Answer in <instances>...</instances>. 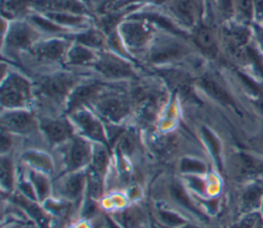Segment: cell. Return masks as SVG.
Segmentation results:
<instances>
[{"label": "cell", "mask_w": 263, "mask_h": 228, "mask_svg": "<svg viewBox=\"0 0 263 228\" xmlns=\"http://www.w3.org/2000/svg\"><path fill=\"white\" fill-rule=\"evenodd\" d=\"M229 175L240 184L263 180V156L257 152L238 150L229 159Z\"/></svg>", "instance_id": "obj_1"}, {"label": "cell", "mask_w": 263, "mask_h": 228, "mask_svg": "<svg viewBox=\"0 0 263 228\" xmlns=\"http://www.w3.org/2000/svg\"><path fill=\"white\" fill-rule=\"evenodd\" d=\"M30 81L17 73H10L2 81L1 105L7 110L23 109L32 100Z\"/></svg>", "instance_id": "obj_2"}, {"label": "cell", "mask_w": 263, "mask_h": 228, "mask_svg": "<svg viewBox=\"0 0 263 228\" xmlns=\"http://www.w3.org/2000/svg\"><path fill=\"white\" fill-rule=\"evenodd\" d=\"M75 84V76L69 73L60 72L42 78L39 82V91L45 98L60 102L76 87Z\"/></svg>", "instance_id": "obj_3"}, {"label": "cell", "mask_w": 263, "mask_h": 228, "mask_svg": "<svg viewBox=\"0 0 263 228\" xmlns=\"http://www.w3.org/2000/svg\"><path fill=\"white\" fill-rule=\"evenodd\" d=\"M97 112L106 120L119 122L130 112L129 101L119 94H102L93 102Z\"/></svg>", "instance_id": "obj_4"}, {"label": "cell", "mask_w": 263, "mask_h": 228, "mask_svg": "<svg viewBox=\"0 0 263 228\" xmlns=\"http://www.w3.org/2000/svg\"><path fill=\"white\" fill-rule=\"evenodd\" d=\"M93 153L90 143L81 137H72L65 153V165L68 173L79 172L91 162Z\"/></svg>", "instance_id": "obj_5"}, {"label": "cell", "mask_w": 263, "mask_h": 228, "mask_svg": "<svg viewBox=\"0 0 263 228\" xmlns=\"http://www.w3.org/2000/svg\"><path fill=\"white\" fill-rule=\"evenodd\" d=\"M97 71L108 79H122L135 76L129 63L113 53L104 52L95 62Z\"/></svg>", "instance_id": "obj_6"}, {"label": "cell", "mask_w": 263, "mask_h": 228, "mask_svg": "<svg viewBox=\"0 0 263 228\" xmlns=\"http://www.w3.org/2000/svg\"><path fill=\"white\" fill-rule=\"evenodd\" d=\"M2 130L7 132L28 135L36 130L38 124L34 115L23 109L7 110L1 117Z\"/></svg>", "instance_id": "obj_7"}, {"label": "cell", "mask_w": 263, "mask_h": 228, "mask_svg": "<svg viewBox=\"0 0 263 228\" xmlns=\"http://www.w3.org/2000/svg\"><path fill=\"white\" fill-rule=\"evenodd\" d=\"M199 86L203 89V91L213 100L223 105L224 107H228L238 112V107L235 99L231 94V92L227 89V87L215 76L213 75H203L198 80Z\"/></svg>", "instance_id": "obj_8"}, {"label": "cell", "mask_w": 263, "mask_h": 228, "mask_svg": "<svg viewBox=\"0 0 263 228\" xmlns=\"http://www.w3.org/2000/svg\"><path fill=\"white\" fill-rule=\"evenodd\" d=\"M71 114L73 120L79 126L85 137L92 141L104 144L107 143V136L105 129L100 120L93 114L82 108L74 111Z\"/></svg>", "instance_id": "obj_9"}, {"label": "cell", "mask_w": 263, "mask_h": 228, "mask_svg": "<svg viewBox=\"0 0 263 228\" xmlns=\"http://www.w3.org/2000/svg\"><path fill=\"white\" fill-rule=\"evenodd\" d=\"M103 90L104 86L101 82H90L76 86L69 98L67 112L71 114L74 111L81 109L82 106L93 103L103 94Z\"/></svg>", "instance_id": "obj_10"}, {"label": "cell", "mask_w": 263, "mask_h": 228, "mask_svg": "<svg viewBox=\"0 0 263 228\" xmlns=\"http://www.w3.org/2000/svg\"><path fill=\"white\" fill-rule=\"evenodd\" d=\"M122 41L134 49L142 48L150 39L151 30L145 22L140 20L124 23L120 27Z\"/></svg>", "instance_id": "obj_11"}, {"label": "cell", "mask_w": 263, "mask_h": 228, "mask_svg": "<svg viewBox=\"0 0 263 228\" xmlns=\"http://www.w3.org/2000/svg\"><path fill=\"white\" fill-rule=\"evenodd\" d=\"M40 128L50 145L61 144L73 137V127L64 118L43 119L40 122Z\"/></svg>", "instance_id": "obj_12"}, {"label": "cell", "mask_w": 263, "mask_h": 228, "mask_svg": "<svg viewBox=\"0 0 263 228\" xmlns=\"http://www.w3.org/2000/svg\"><path fill=\"white\" fill-rule=\"evenodd\" d=\"M37 37V32L29 24L16 23L7 27L6 43L11 48L21 49L33 46Z\"/></svg>", "instance_id": "obj_13"}, {"label": "cell", "mask_w": 263, "mask_h": 228, "mask_svg": "<svg viewBox=\"0 0 263 228\" xmlns=\"http://www.w3.org/2000/svg\"><path fill=\"white\" fill-rule=\"evenodd\" d=\"M263 198V180L243 184L239 195V208L241 215L260 211Z\"/></svg>", "instance_id": "obj_14"}, {"label": "cell", "mask_w": 263, "mask_h": 228, "mask_svg": "<svg viewBox=\"0 0 263 228\" xmlns=\"http://www.w3.org/2000/svg\"><path fill=\"white\" fill-rule=\"evenodd\" d=\"M67 42L62 39H49L36 43L32 46V52L34 55L44 62H55L66 56L67 54Z\"/></svg>", "instance_id": "obj_15"}, {"label": "cell", "mask_w": 263, "mask_h": 228, "mask_svg": "<svg viewBox=\"0 0 263 228\" xmlns=\"http://www.w3.org/2000/svg\"><path fill=\"white\" fill-rule=\"evenodd\" d=\"M195 45L206 55L215 58L219 52V40L215 30L209 26L200 25L193 34Z\"/></svg>", "instance_id": "obj_16"}, {"label": "cell", "mask_w": 263, "mask_h": 228, "mask_svg": "<svg viewBox=\"0 0 263 228\" xmlns=\"http://www.w3.org/2000/svg\"><path fill=\"white\" fill-rule=\"evenodd\" d=\"M34 4L46 12H70L83 14L84 6L78 0H36Z\"/></svg>", "instance_id": "obj_17"}, {"label": "cell", "mask_w": 263, "mask_h": 228, "mask_svg": "<svg viewBox=\"0 0 263 228\" xmlns=\"http://www.w3.org/2000/svg\"><path fill=\"white\" fill-rule=\"evenodd\" d=\"M172 11L185 26L194 27L197 21V4L195 0H173Z\"/></svg>", "instance_id": "obj_18"}, {"label": "cell", "mask_w": 263, "mask_h": 228, "mask_svg": "<svg viewBox=\"0 0 263 228\" xmlns=\"http://www.w3.org/2000/svg\"><path fill=\"white\" fill-rule=\"evenodd\" d=\"M86 176L82 172H73L62 183V193L69 200H77L82 195L85 187Z\"/></svg>", "instance_id": "obj_19"}, {"label": "cell", "mask_w": 263, "mask_h": 228, "mask_svg": "<svg viewBox=\"0 0 263 228\" xmlns=\"http://www.w3.org/2000/svg\"><path fill=\"white\" fill-rule=\"evenodd\" d=\"M186 52V47L177 41H165L156 45L151 53L150 58L153 62H163L172 59H177Z\"/></svg>", "instance_id": "obj_20"}, {"label": "cell", "mask_w": 263, "mask_h": 228, "mask_svg": "<svg viewBox=\"0 0 263 228\" xmlns=\"http://www.w3.org/2000/svg\"><path fill=\"white\" fill-rule=\"evenodd\" d=\"M12 201L15 204L20 205L22 208H24L28 215H30L37 223H39L42 228H47L48 219L46 217V214L36 202L33 201V199H30L22 193H18L12 196Z\"/></svg>", "instance_id": "obj_21"}, {"label": "cell", "mask_w": 263, "mask_h": 228, "mask_svg": "<svg viewBox=\"0 0 263 228\" xmlns=\"http://www.w3.org/2000/svg\"><path fill=\"white\" fill-rule=\"evenodd\" d=\"M23 158L26 162H28L32 169L44 173L46 175L53 170V162L51 158L43 152L28 151L24 153Z\"/></svg>", "instance_id": "obj_22"}, {"label": "cell", "mask_w": 263, "mask_h": 228, "mask_svg": "<svg viewBox=\"0 0 263 228\" xmlns=\"http://www.w3.org/2000/svg\"><path fill=\"white\" fill-rule=\"evenodd\" d=\"M66 58L69 64L75 65V66L86 65L88 63L96 62L97 60L91 49H89V47L80 43H77L72 48L68 49Z\"/></svg>", "instance_id": "obj_23"}, {"label": "cell", "mask_w": 263, "mask_h": 228, "mask_svg": "<svg viewBox=\"0 0 263 228\" xmlns=\"http://www.w3.org/2000/svg\"><path fill=\"white\" fill-rule=\"evenodd\" d=\"M29 179L34 186L37 199L40 201H45L48 199L50 194V182L46 174L32 169L29 173Z\"/></svg>", "instance_id": "obj_24"}, {"label": "cell", "mask_w": 263, "mask_h": 228, "mask_svg": "<svg viewBox=\"0 0 263 228\" xmlns=\"http://www.w3.org/2000/svg\"><path fill=\"white\" fill-rule=\"evenodd\" d=\"M234 14L239 23L249 25L255 16L254 0H234Z\"/></svg>", "instance_id": "obj_25"}, {"label": "cell", "mask_w": 263, "mask_h": 228, "mask_svg": "<svg viewBox=\"0 0 263 228\" xmlns=\"http://www.w3.org/2000/svg\"><path fill=\"white\" fill-rule=\"evenodd\" d=\"M1 185L3 189L9 191L14 184V167L10 157L2 155L1 158Z\"/></svg>", "instance_id": "obj_26"}, {"label": "cell", "mask_w": 263, "mask_h": 228, "mask_svg": "<svg viewBox=\"0 0 263 228\" xmlns=\"http://www.w3.org/2000/svg\"><path fill=\"white\" fill-rule=\"evenodd\" d=\"M75 39H76L77 43L83 44L89 48L102 47L105 42V39H104V36L102 35V33L99 31H95V30H90L87 32L77 34V35H75Z\"/></svg>", "instance_id": "obj_27"}, {"label": "cell", "mask_w": 263, "mask_h": 228, "mask_svg": "<svg viewBox=\"0 0 263 228\" xmlns=\"http://www.w3.org/2000/svg\"><path fill=\"white\" fill-rule=\"evenodd\" d=\"M180 170L187 175H202L206 173V165L200 159L194 157H184L180 161Z\"/></svg>", "instance_id": "obj_28"}, {"label": "cell", "mask_w": 263, "mask_h": 228, "mask_svg": "<svg viewBox=\"0 0 263 228\" xmlns=\"http://www.w3.org/2000/svg\"><path fill=\"white\" fill-rule=\"evenodd\" d=\"M231 228H263V216L260 211L243 214Z\"/></svg>", "instance_id": "obj_29"}, {"label": "cell", "mask_w": 263, "mask_h": 228, "mask_svg": "<svg viewBox=\"0 0 263 228\" xmlns=\"http://www.w3.org/2000/svg\"><path fill=\"white\" fill-rule=\"evenodd\" d=\"M46 15L49 20L60 26H77L83 21L81 14L70 12H46Z\"/></svg>", "instance_id": "obj_30"}, {"label": "cell", "mask_w": 263, "mask_h": 228, "mask_svg": "<svg viewBox=\"0 0 263 228\" xmlns=\"http://www.w3.org/2000/svg\"><path fill=\"white\" fill-rule=\"evenodd\" d=\"M91 175L102 178V176L105 174L108 165V154L106 150L100 149L97 152L93 153L92 159H91Z\"/></svg>", "instance_id": "obj_31"}, {"label": "cell", "mask_w": 263, "mask_h": 228, "mask_svg": "<svg viewBox=\"0 0 263 228\" xmlns=\"http://www.w3.org/2000/svg\"><path fill=\"white\" fill-rule=\"evenodd\" d=\"M203 132V137L204 140L206 141L208 145H209V149L211 150L214 160L217 162L219 167H222V159H221V144L219 139L215 136V134H213L210 129L204 128L202 130Z\"/></svg>", "instance_id": "obj_32"}, {"label": "cell", "mask_w": 263, "mask_h": 228, "mask_svg": "<svg viewBox=\"0 0 263 228\" xmlns=\"http://www.w3.org/2000/svg\"><path fill=\"white\" fill-rule=\"evenodd\" d=\"M172 195L176 199V201L179 202L181 205H183L184 207H186L187 210H189L191 212H194V213L196 212L195 206L193 205V203L189 199V196L187 195L186 191L183 189V187L180 184H178V183L173 184ZM195 214H197V213H195Z\"/></svg>", "instance_id": "obj_33"}, {"label": "cell", "mask_w": 263, "mask_h": 228, "mask_svg": "<svg viewBox=\"0 0 263 228\" xmlns=\"http://www.w3.org/2000/svg\"><path fill=\"white\" fill-rule=\"evenodd\" d=\"M28 3L29 0H3V12L7 10V14L16 15L27 8Z\"/></svg>", "instance_id": "obj_34"}, {"label": "cell", "mask_w": 263, "mask_h": 228, "mask_svg": "<svg viewBox=\"0 0 263 228\" xmlns=\"http://www.w3.org/2000/svg\"><path fill=\"white\" fill-rule=\"evenodd\" d=\"M45 203H46V207L48 211H50L51 213H54L59 216H66L67 214H69V211L71 208L70 203H68V202L46 199Z\"/></svg>", "instance_id": "obj_35"}, {"label": "cell", "mask_w": 263, "mask_h": 228, "mask_svg": "<svg viewBox=\"0 0 263 228\" xmlns=\"http://www.w3.org/2000/svg\"><path fill=\"white\" fill-rule=\"evenodd\" d=\"M158 214H159L160 220L170 227H178L184 224L183 219L175 213H172L168 211H159Z\"/></svg>", "instance_id": "obj_36"}, {"label": "cell", "mask_w": 263, "mask_h": 228, "mask_svg": "<svg viewBox=\"0 0 263 228\" xmlns=\"http://www.w3.org/2000/svg\"><path fill=\"white\" fill-rule=\"evenodd\" d=\"M17 186L20 189V193H22L23 195H25L26 197H28L30 199H33V200L37 199L34 186L29 178L20 180V182L17 183Z\"/></svg>", "instance_id": "obj_37"}, {"label": "cell", "mask_w": 263, "mask_h": 228, "mask_svg": "<svg viewBox=\"0 0 263 228\" xmlns=\"http://www.w3.org/2000/svg\"><path fill=\"white\" fill-rule=\"evenodd\" d=\"M12 146V139L9 136V132L2 130V136H1V151L2 153L8 151Z\"/></svg>", "instance_id": "obj_38"}, {"label": "cell", "mask_w": 263, "mask_h": 228, "mask_svg": "<svg viewBox=\"0 0 263 228\" xmlns=\"http://www.w3.org/2000/svg\"><path fill=\"white\" fill-rule=\"evenodd\" d=\"M255 17L259 21H263V0H254Z\"/></svg>", "instance_id": "obj_39"}, {"label": "cell", "mask_w": 263, "mask_h": 228, "mask_svg": "<svg viewBox=\"0 0 263 228\" xmlns=\"http://www.w3.org/2000/svg\"><path fill=\"white\" fill-rule=\"evenodd\" d=\"M258 146H259V150H258V151H255V152H257V153H259L260 155L263 156V136H262L261 138H259V144H258Z\"/></svg>", "instance_id": "obj_40"}, {"label": "cell", "mask_w": 263, "mask_h": 228, "mask_svg": "<svg viewBox=\"0 0 263 228\" xmlns=\"http://www.w3.org/2000/svg\"><path fill=\"white\" fill-rule=\"evenodd\" d=\"M260 212H261V214H262V216H263V198H262V204H261V208H260Z\"/></svg>", "instance_id": "obj_41"}, {"label": "cell", "mask_w": 263, "mask_h": 228, "mask_svg": "<svg viewBox=\"0 0 263 228\" xmlns=\"http://www.w3.org/2000/svg\"><path fill=\"white\" fill-rule=\"evenodd\" d=\"M181 228H197V227H194V226H184V227H181Z\"/></svg>", "instance_id": "obj_42"}]
</instances>
